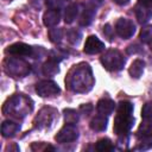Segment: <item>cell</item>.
Listing matches in <instances>:
<instances>
[{"label": "cell", "instance_id": "1", "mask_svg": "<svg viewBox=\"0 0 152 152\" xmlns=\"http://www.w3.org/2000/svg\"><path fill=\"white\" fill-rule=\"evenodd\" d=\"M66 84L72 91L76 93H86L89 91L94 86V77L90 66L87 63H81L75 65L68 77L65 78Z\"/></svg>", "mask_w": 152, "mask_h": 152}, {"label": "cell", "instance_id": "2", "mask_svg": "<svg viewBox=\"0 0 152 152\" xmlns=\"http://www.w3.org/2000/svg\"><path fill=\"white\" fill-rule=\"evenodd\" d=\"M101 63L109 71H119L124 68L126 58L118 50H108L101 56Z\"/></svg>", "mask_w": 152, "mask_h": 152}, {"label": "cell", "instance_id": "3", "mask_svg": "<svg viewBox=\"0 0 152 152\" xmlns=\"http://www.w3.org/2000/svg\"><path fill=\"white\" fill-rule=\"evenodd\" d=\"M134 124V118L132 114H126V113H118L114 120V132L118 135H126L129 129L132 128Z\"/></svg>", "mask_w": 152, "mask_h": 152}, {"label": "cell", "instance_id": "4", "mask_svg": "<svg viewBox=\"0 0 152 152\" xmlns=\"http://www.w3.org/2000/svg\"><path fill=\"white\" fill-rule=\"evenodd\" d=\"M5 70L6 72L19 77V76H25L30 71V65L23 59H18V58L10 59L8 58L6 59V63H5Z\"/></svg>", "mask_w": 152, "mask_h": 152}, {"label": "cell", "instance_id": "5", "mask_svg": "<svg viewBox=\"0 0 152 152\" xmlns=\"http://www.w3.org/2000/svg\"><path fill=\"white\" fill-rule=\"evenodd\" d=\"M77 138H78V129L76 128L75 125H70V124H65V126H63L55 137L56 141L61 144L75 141Z\"/></svg>", "mask_w": 152, "mask_h": 152}, {"label": "cell", "instance_id": "6", "mask_svg": "<svg viewBox=\"0 0 152 152\" xmlns=\"http://www.w3.org/2000/svg\"><path fill=\"white\" fill-rule=\"evenodd\" d=\"M115 32L124 39L131 38L135 32V25L132 20L126 18H120L115 23Z\"/></svg>", "mask_w": 152, "mask_h": 152}, {"label": "cell", "instance_id": "7", "mask_svg": "<svg viewBox=\"0 0 152 152\" xmlns=\"http://www.w3.org/2000/svg\"><path fill=\"white\" fill-rule=\"evenodd\" d=\"M36 91L39 96L48 97V96H52V95L58 94L61 91V89L56 82L50 81V80H44V81H40L39 83H37Z\"/></svg>", "mask_w": 152, "mask_h": 152}, {"label": "cell", "instance_id": "8", "mask_svg": "<svg viewBox=\"0 0 152 152\" xmlns=\"http://www.w3.org/2000/svg\"><path fill=\"white\" fill-rule=\"evenodd\" d=\"M6 52L17 57H28L33 56V48L25 43H14L6 49Z\"/></svg>", "mask_w": 152, "mask_h": 152}, {"label": "cell", "instance_id": "9", "mask_svg": "<svg viewBox=\"0 0 152 152\" xmlns=\"http://www.w3.org/2000/svg\"><path fill=\"white\" fill-rule=\"evenodd\" d=\"M103 49H104V43H103V42H101L96 36H89V37L86 39L83 51H84L86 53L94 55V53L101 52Z\"/></svg>", "mask_w": 152, "mask_h": 152}, {"label": "cell", "instance_id": "10", "mask_svg": "<svg viewBox=\"0 0 152 152\" xmlns=\"http://www.w3.org/2000/svg\"><path fill=\"white\" fill-rule=\"evenodd\" d=\"M53 114L55 110L51 108H43L39 114L36 116L34 119V126L37 128H43V127H48L52 120H53Z\"/></svg>", "mask_w": 152, "mask_h": 152}, {"label": "cell", "instance_id": "11", "mask_svg": "<svg viewBox=\"0 0 152 152\" xmlns=\"http://www.w3.org/2000/svg\"><path fill=\"white\" fill-rule=\"evenodd\" d=\"M61 20V13L57 10H49L43 15V23L46 27L56 26Z\"/></svg>", "mask_w": 152, "mask_h": 152}, {"label": "cell", "instance_id": "12", "mask_svg": "<svg viewBox=\"0 0 152 152\" xmlns=\"http://www.w3.org/2000/svg\"><path fill=\"white\" fill-rule=\"evenodd\" d=\"M114 108H115V103L110 99H101L96 104V109H97L99 114H102L106 116L112 114Z\"/></svg>", "mask_w": 152, "mask_h": 152}, {"label": "cell", "instance_id": "13", "mask_svg": "<svg viewBox=\"0 0 152 152\" xmlns=\"http://www.w3.org/2000/svg\"><path fill=\"white\" fill-rule=\"evenodd\" d=\"M19 128H20L19 124H17L12 120H5L1 125V133L5 138H10V137L15 135V133L19 131Z\"/></svg>", "mask_w": 152, "mask_h": 152}, {"label": "cell", "instance_id": "14", "mask_svg": "<svg viewBox=\"0 0 152 152\" xmlns=\"http://www.w3.org/2000/svg\"><path fill=\"white\" fill-rule=\"evenodd\" d=\"M135 17L140 24H145L152 18V11L142 5H138L135 6Z\"/></svg>", "mask_w": 152, "mask_h": 152}, {"label": "cell", "instance_id": "15", "mask_svg": "<svg viewBox=\"0 0 152 152\" xmlns=\"http://www.w3.org/2000/svg\"><path fill=\"white\" fill-rule=\"evenodd\" d=\"M89 126H90V128L93 131H96V132L104 131L107 128V118H106V115L100 114V115L93 118L90 124H89Z\"/></svg>", "mask_w": 152, "mask_h": 152}, {"label": "cell", "instance_id": "16", "mask_svg": "<svg viewBox=\"0 0 152 152\" xmlns=\"http://www.w3.org/2000/svg\"><path fill=\"white\" fill-rule=\"evenodd\" d=\"M144 68H145V62L141 59H135L131 64L128 72L133 78H139L144 72Z\"/></svg>", "mask_w": 152, "mask_h": 152}, {"label": "cell", "instance_id": "17", "mask_svg": "<svg viewBox=\"0 0 152 152\" xmlns=\"http://www.w3.org/2000/svg\"><path fill=\"white\" fill-rule=\"evenodd\" d=\"M137 135L142 139V138H152V120H144V122L140 124Z\"/></svg>", "mask_w": 152, "mask_h": 152}, {"label": "cell", "instance_id": "18", "mask_svg": "<svg viewBox=\"0 0 152 152\" xmlns=\"http://www.w3.org/2000/svg\"><path fill=\"white\" fill-rule=\"evenodd\" d=\"M59 68H58V61L49 58L44 65H43V74L46 76H53L56 74H58Z\"/></svg>", "mask_w": 152, "mask_h": 152}, {"label": "cell", "instance_id": "19", "mask_svg": "<svg viewBox=\"0 0 152 152\" xmlns=\"http://www.w3.org/2000/svg\"><path fill=\"white\" fill-rule=\"evenodd\" d=\"M78 14V6L75 5V4H71L69 6L65 7V11H64V21L66 24H71L76 17Z\"/></svg>", "mask_w": 152, "mask_h": 152}, {"label": "cell", "instance_id": "20", "mask_svg": "<svg viewBox=\"0 0 152 152\" xmlns=\"http://www.w3.org/2000/svg\"><path fill=\"white\" fill-rule=\"evenodd\" d=\"M95 12H96V10L94 7H87V8H84L83 13L80 17V25L81 26H88L93 21V18L95 15Z\"/></svg>", "mask_w": 152, "mask_h": 152}, {"label": "cell", "instance_id": "21", "mask_svg": "<svg viewBox=\"0 0 152 152\" xmlns=\"http://www.w3.org/2000/svg\"><path fill=\"white\" fill-rule=\"evenodd\" d=\"M95 148L99 152H109V151L114 150V145L108 138H102L96 142Z\"/></svg>", "mask_w": 152, "mask_h": 152}, {"label": "cell", "instance_id": "22", "mask_svg": "<svg viewBox=\"0 0 152 152\" xmlns=\"http://www.w3.org/2000/svg\"><path fill=\"white\" fill-rule=\"evenodd\" d=\"M64 120H65V124L75 125L78 121V113L71 108L64 109Z\"/></svg>", "mask_w": 152, "mask_h": 152}, {"label": "cell", "instance_id": "23", "mask_svg": "<svg viewBox=\"0 0 152 152\" xmlns=\"http://www.w3.org/2000/svg\"><path fill=\"white\" fill-rule=\"evenodd\" d=\"M49 38L52 43H59L63 38V30L59 27H52L49 30Z\"/></svg>", "mask_w": 152, "mask_h": 152}, {"label": "cell", "instance_id": "24", "mask_svg": "<svg viewBox=\"0 0 152 152\" xmlns=\"http://www.w3.org/2000/svg\"><path fill=\"white\" fill-rule=\"evenodd\" d=\"M139 38L142 43H150V40L152 39V25H146L141 28Z\"/></svg>", "mask_w": 152, "mask_h": 152}, {"label": "cell", "instance_id": "25", "mask_svg": "<svg viewBox=\"0 0 152 152\" xmlns=\"http://www.w3.org/2000/svg\"><path fill=\"white\" fill-rule=\"evenodd\" d=\"M68 36V40L71 43V44H77L80 40H81V32L77 31L76 28H71L66 33Z\"/></svg>", "mask_w": 152, "mask_h": 152}, {"label": "cell", "instance_id": "26", "mask_svg": "<svg viewBox=\"0 0 152 152\" xmlns=\"http://www.w3.org/2000/svg\"><path fill=\"white\" fill-rule=\"evenodd\" d=\"M141 118L144 120H152V102H147L144 104L141 109Z\"/></svg>", "mask_w": 152, "mask_h": 152}, {"label": "cell", "instance_id": "27", "mask_svg": "<svg viewBox=\"0 0 152 152\" xmlns=\"http://www.w3.org/2000/svg\"><path fill=\"white\" fill-rule=\"evenodd\" d=\"M46 6L50 10H57V11H59L61 8H63L64 4H63V0H46Z\"/></svg>", "mask_w": 152, "mask_h": 152}, {"label": "cell", "instance_id": "28", "mask_svg": "<svg viewBox=\"0 0 152 152\" xmlns=\"http://www.w3.org/2000/svg\"><path fill=\"white\" fill-rule=\"evenodd\" d=\"M93 110V106L90 104V103H87V104H82L81 107H80V112L82 113V114H84V115H88V114H90V112Z\"/></svg>", "mask_w": 152, "mask_h": 152}, {"label": "cell", "instance_id": "29", "mask_svg": "<svg viewBox=\"0 0 152 152\" xmlns=\"http://www.w3.org/2000/svg\"><path fill=\"white\" fill-rule=\"evenodd\" d=\"M112 32H113V30L110 28V25H109V24H107V25H104V26H103V33H104V36H107L110 40L113 39Z\"/></svg>", "mask_w": 152, "mask_h": 152}, {"label": "cell", "instance_id": "30", "mask_svg": "<svg viewBox=\"0 0 152 152\" xmlns=\"http://www.w3.org/2000/svg\"><path fill=\"white\" fill-rule=\"evenodd\" d=\"M139 5H142L147 8H152V0H138Z\"/></svg>", "mask_w": 152, "mask_h": 152}, {"label": "cell", "instance_id": "31", "mask_svg": "<svg viewBox=\"0 0 152 152\" xmlns=\"http://www.w3.org/2000/svg\"><path fill=\"white\" fill-rule=\"evenodd\" d=\"M116 5H120V6H124V5H126V4H128V1L129 0H113Z\"/></svg>", "mask_w": 152, "mask_h": 152}, {"label": "cell", "instance_id": "32", "mask_svg": "<svg viewBox=\"0 0 152 152\" xmlns=\"http://www.w3.org/2000/svg\"><path fill=\"white\" fill-rule=\"evenodd\" d=\"M148 45H150V49H151V50H152V39H151V40H150V43H148Z\"/></svg>", "mask_w": 152, "mask_h": 152}]
</instances>
